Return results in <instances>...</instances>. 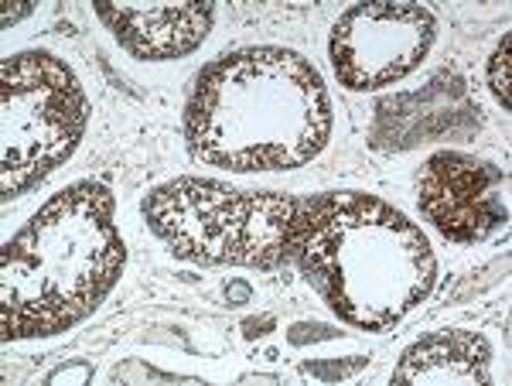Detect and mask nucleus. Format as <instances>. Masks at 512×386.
Returning a JSON list of instances; mask_svg holds the SVG:
<instances>
[{"mask_svg":"<svg viewBox=\"0 0 512 386\" xmlns=\"http://www.w3.org/2000/svg\"><path fill=\"white\" fill-rule=\"evenodd\" d=\"M89 376H93V369H89V366H79V369H55V373L48 376V383H55V380H76V383H86Z\"/></svg>","mask_w":512,"mask_h":386,"instance_id":"obj_12","label":"nucleus"},{"mask_svg":"<svg viewBox=\"0 0 512 386\" xmlns=\"http://www.w3.org/2000/svg\"><path fill=\"white\" fill-rule=\"evenodd\" d=\"M117 199L103 182H76L45 202L0 253V332L48 339L93 315L123 270Z\"/></svg>","mask_w":512,"mask_h":386,"instance_id":"obj_2","label":"nucleus"},{"mask_svg":"<svg viewBox=\"0 0 512 386\" xmlns=\"http://www.w3.org/2000/svg\"><path fill=\"white\" fill-rule=\"evenodd\" d=\"M437 21L420 4L366 0L335 21L328 55L345 89H379L414 72L431 52Z\"/></svg>","mask_w":512,"mask_h":386,"instance_id":"obj_6","label":"nucleus"},{"mask_svg":"<svg viewBox=\"0 0 512 386\" xmlns=\"http://www.w3.org/2000/svg\"><path fill=\"white\" fill-rule=\"evenodd\" d=\"M393 383H492V349L482 335L444 328L403 352Z\"/></svg>","mask_w":512,"mask_h":386,"instance_id":"obj_9","label":"nucleus"},{"mask_svg":"<svg viewBox=\"0 0 512 386\" xmlns=\"http://www.w3.org/2000/svg\"><path fill=\"white\" fill-rule=\"evenodd\" d=\"M294 257L342 322L379 332L431 294L437 260L403 212L366 192L304 199Z\"/></svg>","mask_w":512,"mask_h":386,"instance_id":"obj_3","label":"nucleus"},{"mask_svg":"<svg viewBox=\"0 0 512 386\" xmlns=\"http://www.w3.org/2000/svg\"><path fill=\"white\" fill-rule=\"evenodd\" d=\"M332 134L321 72L280 45L219 55L195 76L185 103L192 158L229 171L301 168Z\"/></svg>","mask_w":512,"mask_h":386,"instance_id":"obj_1","label":"nucleus"},{"mask_svg":"<svg viewBox=\"0 0 512 386\" xmlns=\"http://www.w3.org/2000/svg\"><path fill=\"white\" fill-rule=\"evenodd\" d=\"M96 18L110 28V35L127 48L134 59L164 62L195 52L212 31L216 7L209 0H185V4H113L96 0Z\"/></svg>","mask_w":512,"mask_h":386,"instance_id":"obj_8","label":"nucleus"},{"mask_svg":"<svg viewBox=\"0 0 512 386\" xmlns=\"http://www.w3.org/2000/svg\"><path fill=\"white\" fill-rule=\"evenodd\" d=\"M509 178L495 164L461 151H437L417 178L420 212L454 243H482L506 229Z\"/></svg>","mask_w":512,"mask_h":386,"instance_id":"obj_7","label":"nucleus"},{"mask_svg":"<svg viewBox=\"0 0 512 386\" xmlns=\"http://www.w3.org/2000/svg\"><path fill=\"white\" fill-rule=\"evenodd\" d=\"M31 11H35V4H31V0H18V4H4V28H11L14 21L28 18Z\"/></svg>","mask_w":512,"mask_h":386,"instance_id":"obj_11","label":"nucleus"},{"mask_svg":"<svg viewBox=\"0 0 512 386\" xmlns=\"http://www.w3.org/2000/svg\"><path fill=\"white\" fill-rule=\"evenodd\" d=\"M304 199L175 178L144 199V219L175 257L202 267L274 270L294 257Z\"/></svg>","mask_w":512,"mask_h":386,"instance_id":"obj_4","label":"nucleus"},{"mask_svg":"<svg viewBox=\"0 0 512 386\" xmlns=\"http://www.w3.org/2000/svg\"><path fill=\"white\" fill-rule=\"evenodd\" d=\"M509 48H512V35H502L499 41V48L492 52V59H489V86H492V93H495V100L502 103V110H512V96H509V65H512V55H509Z\"/></svg>","mask_w":512,"mask_h":386,"instance_id":"obj_10","label":"nucleus"},{"mask_svg":"<svg viewBox=\"0 0 512 386\" xmlns=\"http://www.w3.org/2000/svg\"><path fill=\"white\" fill-rule=\"evenodd\" d=\"M0 113V192L11 202L72 158L86 134L89 100L62 59L21 52L0 65Z\"/></svg>","mask_w":512,"mask_h":386,"instance_id":"obj_5","label":"nucleus"}]
</instances>
